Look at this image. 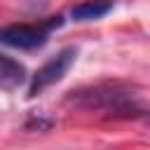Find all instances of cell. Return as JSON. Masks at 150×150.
<instances>
[{"label":"cell","instance_id":"3957f363","mask_svg":"<svg viewBox=\"0 0 150 150\" xmlns=\"http://www.w3.org/2000/svg\"><path fill=\"white\" fill-rule=\"evenodd\" d=\"M75 56H77V49H75V47H63L61 52H56L54 56H49V59L38 68V73L33 75L30 87H28V96H38V94H42L47 87L56 84V82L68 73V68L75 63Z\"/></svg>","mask_w":150,"mask_h":150},{"label":"cell","instance_id":"6da1fadb","mask_svg":"<svg viewBox=\"0 0 150 150\" xmlns=\"http://www.w3.org/2000/svg\"><path fill=\"white\" fill-rule=\"evenodd\" d=\"M66 103L82 108V110H105L110 115H124V117H134V115L145 112L143 101L129 87H122V84L84 87V89L70 91L66 96Z\"/></svg>","mask_w":150,"mask_h":150},{"label":"cell","instance_id":"5b68a950","mask_svg":"<svg viewBox=\"0 0 150 150\" xmlns=\"http://www.w3.org/2000/svg\"><path fill=\"white\" fill-rule=\"evenodd\" d=\"M112 9L110 0H87L77 7H73V19L75 21H91V19H101Z\"/></svg>","mask_w":150,"mask_h":150},{"label":"cell","instance_id":"277c9868","mask_svg":"<svg viewBox=\"0 0 150 150\" xmlns=\"http://www.w3.org/2000/svg\"><path fill=\"white\" fill-rule=\"evenodd\" d=\"M26 66L7 54H0V91H16L26 84Z\"/></svg>","mask_w":150,"mask_h":150},{"label":"cell","instance_id":"7a4b0ae2","mask_svg":"<svg viewBox=\"0 0 150 150\" xmlns=\"http://www.w3.org/2000/svg\"><path fill=\"white\" fill-rule=\"evenodd\" d=\"M63 23V16H52L42 23H14L0 28V42L14 49H38L42 47L52 30H56Z\"/></svg>","mask_w":150,"mask_h":150}]
</instances>
